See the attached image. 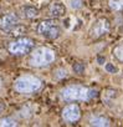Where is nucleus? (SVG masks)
I'll return each instance as SVG.
<instances>
[{
	"mask_svg": "<svg viewBox=\"0 0 123 127\" xmlns=\"http://www.w3.org/2000/svg\"><path fill=\"white\" fill-rule=\"evenodd\" d=\"M113 55H114V57H116L118 61L123 62V42L118 44V45L113 49Z\"/></svg>",
	"mask_w": 123,
	"mask_h": 127,
	"instance_id": "14",
	"label": "nucleus"
},
{
	"mask_svg": "<svg viewBox=\"0 0 123 127\" xmlns=\"http://www.w3.org/2000/svg\"><path fill=\"white\" fill-rule=\"evenodd\" d=\"M74 71L76 74H82L85 71V65H83V64H81V62L75 64V65H74Z\"/></svg>",
	"mask_w": 123,
	"mask_h": 127,
	"instance_id": "16",
	"label": "nucleus"
},
{
	"mask_svg": "<svg viewBox=\"0 0 123 127\" xmlns=\"http://www.w3.org/2000/svg\"><path fill=\"white\" fill-rule=\"evenodd\" d=\"M67 76V71L65 69H57L55 71V79L57 80H61V79H65Z\"/></svg>",
	"mask_w": 123,
	"mask_h": 127,
	"instance_id": "15",
	"label": "nucleus"
},
{
	"mask_svg": "<svg viewBox=\"0 0 123 127\" xmlns=\"http://www.w3.org/2000/svg\"><path fill=\"white\" fill-rule=\"evenodd\" d=\"M90 125L91 126H99V127H107L109 126V120L104 116H93L90 118Z\"/></svg>",
	"mask_w": 123,
	"mask_h": 127,
	"instance_id": "11",
	"label": "nucleus"
},
{
	"mask_svg": "<svg viewBox=\"0 0 123 127\" xmlns=\"http://www.w3.org/2000/svg\"><path fill=\"white\" fill-rule=\"evenodd\" d=\"M66 14V8L62 3H52L49 6V15L51 18H61Z\"/></svg>",
	"mask_w": 123,
	"mask_h": 127,
	"instance_id": "9",
	"label": "nucleus"
},
{
	"mask_svg": "<svg viewBox=\"0 0 123 127\" xmlns=\"http://www.w3.org/2000/svg\"><path fill=\"white\" fill-rule=\"evenodd\" d=\"M108 5L114 11H123V0H108Z\"/></svg>",
	"mask_w": 123,
	"mask_h": 127,
	"instance_id": "13",
	"label": "nucleus"
},
{
	"mask_svg": "<svg viewBox=\"0 0 123 127\" xmlns=\"http://www.w3.org/2000/svg\"><path fill=\"white\" fill-rule=\"evenodd\" d=\"M19 23V16L15 13H8L0 18V30L4 32H9L13 30Z\"/></svg>",
	"mask_w": 123,
	"mask_h": 127,
	"instance_id": "7",
	"label": "nucleus"
},
{
	"mask_svg": "<svg viewBox=\"0 0 123 127\" xmlns=\"http://www.w3.org/2000/svg\"><path fill=\"white\" fill-rule=\"evenodd\" d=\"M56 59V54L50 47H37L30 54L29 64L32 67H45L52 64Z\"/></svg>",
	"mask_w": 123,
	"mask_h": 127,
	"instance_id": "2",
	"label": "nucleus"
},
{
	"mask_svg": "<svg viewBox=\"0 0 123 127\" xmlns=\"http://www.w3.org/2000/svg\"><path fill=\"white\" fill-rule=\"evenodd\" d=\"M20 18L23 19H34L39 15V10L34 6H30V5H25V6H21L20 8Z\"/></svg>",
	"mask_w": 123,
	"mask_h": 127,
	"instance_id": "10",
	"label": "nucleus"
},
{
	"mask_svg": "<svg viewBox=\"0 0 123 127\" xmlns=\"http://www.w3.org/2000/svg\"><path fill=\"white\" fill-rule=\"evenodd\" d=\"M34 49V40L30 37H19L15 41L10 42L8 46V50L10 54L15 56H21L29 54Z\"/></svg>",
	"mask_w": 123,
	"mask_h": 127,
	"instance_id": "4",
	"label": "nucleus"
},
{
	"mask_svg": "<svg viewBox=\"0 0 123 127\" xmlns=\"http://www.w3.org/2000/svg\"><path fill=\"white\" fill-rule=\"evenodd\" d=\"M109 30H111V24H109L108 19L99 18L92 24V26L90 29V35L95 39H98V37L104 36L106 34H108Z\"/></svg>",
	"mask_w": 123,
	"mask_h": 127,
	"instance_id": "6",
	"label": "nucleus"
},
{
	"mask_svg": "<svg viewBox=\"0 0 123 127\" xmlns=\"http://www.w3.org/2000/svg\"><path fill=\"white\" fill-rule=\"evenodd\" d=\"M37 32L46 39L53 40L60 36V28L53 20H44L37 25Z\"/></svg>",
	"mask_w": 123,
	"mask_h": 127,
	"instance_id": "5",
	"label": "nucleus"
},
{
	"mask_svg": "<svg viewBox=\"0 0 123 127\" xmlns=\"http://www.w3.org/2000/svg\"><path fill=\"white\" fill-rule=\"evenodd\" d=\"M70 5L72 9H81L82 8V0H70Z\"/></svg>",
	"mask_w": 123,
	"mask_h": 127,
	"instance_id": "17",
	"label": "nucleus"
},
{
	"mask_svg": "<svg viewBox=\"0 0 123 127\" xmlns=\"http://www.w3.org/2000/svg\"><path fill=\"white\" fill-rule=\"evenodd\" d=\"M106 71H108L111 74H116L118 70H117V67L114 65H112V64H107V65H106Z\"/></svg>",
	"mask_w": 123,
	"mask_h": 127,
	"instance_id": "18",
	"label": "nucleus"
},
{
	"mask_svg": "<svg viewBox=\"0 0 123 127\" xmlns=\"http://www.w3.org/2000/svg\"><path fill=\"white\" fill-rule=\"evenodd\" d=\"M4 110H5V105L4 103H0V113H1Z\"/></svg>",
	"mask_w": 123,
	"mask_h": 127,
	"instance_id": "20",
	"label": "nucleus"
},
{
	"mask_svg": "<svg viewBox=\"0 0 123 127\" xmlns=\"http://www.w3.org/2000/svg\"><path fill=\"white\" fill-rule=\"evenodd\" d=\"M18 126V121L13 117H4L0 118V127H15Z\"/></svg>",
	"mask_w": 123,
	"mask_h": 127,
	"instance_id": "12",
	"label": "nucleus"
},
{
	"mask_svg": "<svg viewBox=\"0 0 123 127\" xmlns=\"http://www.w3.org/2000/svg\"><path fill=\"white\" fill-rule=\"evenodd\" d=\"M97 61H98V64H101V65H102V64H104V57H98Z\"/></svg>",
	"mask_w": 123,
	"mask_h": 127,
	"instance_id": "19",
	"label": "nucleus"
},
{
	"mask_svg": "<svg viewBox=\"0 0 123 127\" xmlns=\"http://www.w3.org/2000/svg\"><path fill=\"white\" fill-rule=\"evenodd\" d=\"M81 117V110L77 105L72 103V105H67L64 110H62V118L69 122V123H74L77 122Z\"/></svg>",
	"mask_w": 123,
	"mask_h": 127,
	"instance_id": "8",
	"label": "nucleus"
},
{
	"mask_svg": "<svg viewBox=\"0 0 123 127\" xmlns=\"http://www.w3.org/2000/svg\"><path fill=\"white\" fill-rule=\"evenodd\" d=\"M98 91L93 89H88L82 85H70L61 90L60 96L66 102L75 101H88L93 97H97Z\"/></svg>",
	"mask_w": 123,
	"mask_h": 127,
	"instance_id": "1",
	"label": "nucleus"
},
{
	"mask_svg": "<svg viewBox=\"0 0 123 127\" xmlns=\"http://www.w3.org/2000/svg\"><path fill=\"white\" fill-rule=\"evenodd\" d=\"M42 87V81L34 75H23L14 82V89L19 94H35Z\"/></svg>",
	"mask_w": 123,
	"mask_h": 127,
	"instance_id": "3",
	"label": "nucleus"
},
{
	"mask_svg": "<svg viewBox=\"0 0 123 127\" xmlns=\"http://www.w3.org/2000/svg\"><path fill=\"white\" fill-rule=\"evenodd\" d=\"M1 87H3V79L0 77V90H1Z\"/></svg>",
	"mask_w": 123,
	"mask_h": 127,
	"instance_id": "21",
	"label": "nucleus"
}]
</instances>
